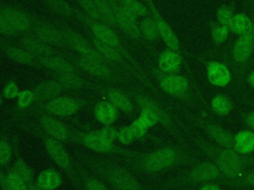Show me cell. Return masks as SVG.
<instances>
[{
  "instance_id": "42",
  "label": "cell",
  "mask_w": 254,
  "mask_h": 190,
  "mask_svg": "<svg viewBox=\"0 0 254 190\" xmlns=\"http://www.w3.org/2000/svg\"><path fill=\"white\" fill-rule=\"evenodd\" d=\"M123 7L129 10L137 18L145 17L150 14L149 8L147 5L143 4L138 0H117Z\"/></svg>"
},
{
  "instance_id": "11",
  "label": "cell",
  "mask_w": 254,
  "mask_h": 190,
  "mask_svg": "<svg viewBox=\"0 0 254 190\" xmlns=\"http://www.w3.org/2000/svg\"><path fill=\"white\" fill-rule=\"evenodd\" d=\"M126 92L131 96L133 101L137 104L138 108H145L151 111L157 117L159 124L162 125L164 129H166L170 134H172L179 141L182 140L181 135L179 133V129L176 126V122L174 121L171 114L160 103H158L153 97L146 95L145 93L135 88H131V86H129Z\"/></svg>"
},
{
  "instance_id": "43",
  "label": "cell",
  "mask_w": 254,
  "mask_h": 190,
  "mask_svg": "<svg viewBox=\"0 0 254 190\" xmlns=\"http://www.w3.org/2000/svg\"><path fill=\"white\" fill-rule=\"evenodd\" d=\"M234 8L235 5L234 3H230V4H223L221 6H219L216 9L215 12V16H216V21L226 27H229L231 20L233 18L234 13Z\"/></svg>"
},
{
  "instance_id": "22",
  "label": "cell",
  "mask_w": 254,
  "mask_h": 190,
  "mask_svg": "<svg viewBox=\"0 0 254 190\" xmlns=\"http://www.w3.org/2000/svg\"><path fill=\"white\" fill-rule=\"evenodd\" d=\"M207 81L216 87L227 86L233 78V73L227 63L214 59L203 62Z\"/></svg>"
},
{
  "instance_id": "3",
  "label": "cell",
  "mask_w": 254,
  "mask_h": 190,
  "mask_svg": "<svg viewBox=\"0 0 254 190\" xmlns=\"http://www.w3.org/2000/svg\"><path fill=\"white\" fill-rule=\"evenodd\" d=\"M193 142L230 180L237 179L246 170L254 167V155H244L232 148L219 146L203 137L194 134Z\"/></svg>"
},
{
  "instance_id": "54",
  "label": "cell",
  "mask_w": 254,
  "mask_h": 190,
  "mask_svg": "<svg viewBox=\"0 0 254 190\" xmlns=\"http://www.w3.org/2000/svg\"><path fill=\"white\" fill-rule=\"evenodd\" d=\"M0 189L1 190H13V188L9 182V179L7 177V174L1 168H0Z\"/></svg>"
},
{
  "instance_id": "30",
  "label": "cell",
  "mask_w": 254,
  "mask_h": 190,
  "mask_svg": "<svg viewBox=\"0 0 254 190\" xmlns=\"http://www.w3.org/2000/svg\"><path fill=\"white\" fill-rule=\"evenodd\" d=\"M95 120L102 126H112L118 119L119 111L106 99L98 101L93 108Z\"/></svg>"
},
{
  "instance_id": "38",
  "label": "cell",
  "mask_w": 254,
  "mask_h": 190,
  "mask_svg": "<svg viewBox=\"0 0 254 190\" xmlns=\"http://www.w3.org/2000/svg\"><path fill=\"white\" fill-rule=\"evenodd\" d=\"M35 104V94L32 89L21 90L19 95L16 98V106L14 108V112L11 114L10 121L14 120L17 116L27 111Z\"/></svg>"
},
{
  "instance_id": "29",
  "label": "cell",
  "mask_w": 254,
  "mask_h": 190,
  "mask_svg": "<svg viewBox=\"0 0 254 190\" xmlns=\"http://www.w3.org/2000/svg\"><path fill=\"white\" fill-rule=\"evenodd\" d=\"M12 144H13V150H14V155H13L14 160L11 168L16 173H18L27 184L34 182L35 181L34 171L22 155L20 144H19V138L17 135L12 137Z\"/></svg>"
},
{
  "instance_id": "39",
  "label": "cell",
  "mask_w": 254,
  "mask_h": 190,
  "mask_svg": "<svg viewBox=\"0 0 254 190\" xmlns=\"http://www.w3.org/2000/svg\"><path fill=\"white\" fill-rule=\"evenodd\" d=\"M14 150L12 139H9L6 134L0 135V168H7L13 158Z\"/></svg>"
},
{
  "instance_id": "27",
  "label": "cell",
  "mask_w": 254,
  "mask_h": 190,
  "mask_svg": "<svg viewBox=\"0 0 254 190\" xmlns=\"http://www.w3.org/2000/svg\"><path fill=\"white\" fill-rule=\"evenodd\" d=\"M50 75L57 80L65 91L69 90H93L94 82L83 78L78 73H54L49 72Z\"/></svg>"
},
{
  "instance_id": "19",
  "label": "cell",
  "mask_w": 254,
  "mask_h": 190,
  "mask_svg": "<svg viewBox=\"0 0 254 190\" xmlns=\"http://www.w3.org/2000/svg\"><path fill=\"white\" fill-rule=\"evenodd\" d=\"M145 1H146V5L149 8L150 14L152 15V17L156 22L161 40L164 42L167 48L182 52V44L180 42L178 35L176 34L172 26L168 23V21L163 17L155 1L154 0H145Z\"/></svg>"
},
{
  "instance_id": "8",
  "label": "cell",
  "mask_w": 254,
  "mask_h": 190,
  "mask_svg": "<svg viewBox=\"0 0 254 190\" xmlns=\"http://www.w3.org/2000/svg\"><path fill=\"white\" fill-rule=\"evenodd\" d=\"M27 127V130L29 129V131H31L42 140L45 149L50 158L67 176L73 187L76 190H80V177L76 168L75 159L70 156V154L64 146V143L45 135L35 127Z\"/></svg>"
},
{
  "instance_id": "59",
  "label": "cell",
  "mask_w": 254,
  "mask_h": 190,
  "mask_svg": "<svg viewBox=\"0 0 254 190\" xmlns=\"http://www.w3.org/2000/svg\"><path fill=\"white\" fill-rule=\"evenodd\" d=\"M252 67H254V55H253V57H252V60H251L250 64H249V69H250V68H252Z\"/></svg>"
},
{
  "instance_id": "51",
  "label": "cell",
  "mask_w": 254,
  "mask_h": 190,
  "mask_svg": "<svg viewBox=\"0 0 254 190\" xmlns=\"http://www.w3.org/2000/svg\"><path fill=\"white\" fill-rule=\"evenodd\" d=\"M130 127L133 131V134L136 140H143L147 136L149 131V129L138 118L132 121V123L130 124Z\"/></svg>"
},
{
  "instance_id": "32",
  "label": "cell",
  "mask_w": 254,
  "mask_h": 190,
  "mask_svg": "<svg viewBox=\"0 0 254 190\" xmlns=\"http://www.w3.org/2000/svg\"><path fill=\"white\" fill-rule=\"evenodd\" d=\"M35 182L41 190H57L63 183V177L58 170L50 167L42 170Z\"/></svg>"
},
{
  "instance_id": "5",
  "label": "cell",
  "mask_w": 254,
  "mask_h": 190,
  "mask_svg": "<svg viewBox=\"0 0 254 190\" xmlns=\"http://www.w3.org/2000/svg\"><path fill=\"white\" fill-rule=\"evenodd\" d=\"M207 182L222 183L232 186V180L228 179L218 167L209 159L196 161L180 174L165 180L152 187L150 190H173L189 186L201 185Z\"/></svg>"
},
{
  "instance_id": "48",
  "label": "cell",
  "mask_w": 254,
  "mask_h": 190,
  "mask_svg": "<svg viewBox=\"0 0 254 190\" xmlns=\"http://www.w3.org/2000/svg\"><path fill=\"white\" fill-rule=\"evenodd\" d=\"M117 141L122 143L123 145H129L133 143L134 141H136L135 136L133 134V131L129 126H123L121 127L117 132Z\"/></svg>"
},
{
  "instance_id": "17",
  "label": "cell",
  "mask_w": 254,
  "mask_h": 190,
  "mask_svg": "<svg viewBox=\"0 0 254 190\" xmlns=\"http://www.w3.org/2000/svg\"><path fill=\"white\" fill-rule=\"evenodd\" d=\"M0 13L11 27L21 35H29L33 29V14L24 8L6 2H0Z\"/></svg>"
},
{
  "instance_id": "9",
  "label": "cell",
  "mask_w": 254,
  "mask_h": 190,
  "mask_svg": "<svg viewBox=\"0 0 254 190\" xmlns=\"http://www.w3.org/2000/svg\"><path fill=\"white\" fill-rule=\"evenodd\" d=\"M254 55V27L248 33L237 37L228 54V63L237 84L245 79L249 64Z\"/></svg>"
},
{
  "instance_id": "21",
  "label": "cell",
  "mask_w": 254,
  "mask_h": 190,
  "mask_svg": "<svg viewBox=\"0 0 254 190\" xmlns=\"http://www.w3.org/2000/svg\"><path fill=\"white\" fill-rule=\"evenodd\" d=\"M88 39H89L90 43L92 44V46L98 50V52L112 66H114L117 69L121 70L123 73H125L129 77L136 79V75H135V72H134L133 68L131 67V65L129 64V62L125 58V56L119 50H117L116 48H114L112 47H109V46L99 42L98 40H96L92 36L90 38H88Z\"/></svg>"
},
{
  "instance_id": "55",
  "label": "cell",
  "mask_w": 254,
  "mask_h": 190,
  "mask_svg": "<svg viewBox=\"0 0 254 190\" xmlns=\"http://www.w3.org/2000/svg\"><path fill=\"white\" fill-rule=\"evenodd\" d=\"M197 190H222L218 183L215 182H207L199 185Z\"/></svg>"
},
{
  "instance_id": "37",
  "label": "cell",
  "mask_w": 254,
  "mask_h": 190,
  "mask_svg": "<svg viewBox=\"0 0 254 190\" xmlns=\"http://www.w3.org/2000/svg\"><path fill=\"white\" fill-rule=\"evenodd\" d=\"M42 2L54 14L63 18L75 19L76 8L72 6L67 0H42Z\"/></svg>"
},
{
  "instance_id": "61",
  "label": "cell",
  "mask_w": 254,
  "mask_h": 190,
  "mask_svg": "<svg viewBox=\"0 0 254 190\" xmlns=\"http://www.w3.org/2000/svg\"><path fill=\"white\" fill-rule=\"evenodd\" d=\"M0 190H1V189H0Z\"/></svg>"
},
{
  "instance_id": "35",
  "label": "cell",
  "mask_w": 254,
  "mask_h": 190,
  "mask_svg": "<svg viewBox=\"0 0 254 190\" xmlns=\"http://www.w3.org/2000/svg\"><path fill=\"white\" fill-rule=\"evenodd\" d=\"M210 109L215 115L225 117L234 109V102L227 94L217 93L210 100Z\"/></svg>"
},
{
  "instance_id": "45",
  "label": "cell",
  "mask_w": 254,
  "mask_h": 190,
  "mask_svg": "<svg viewBox=\"0 0 254 190\" xmlns=\"http://www.w3.org/2000/svg\"><path fill=\"white\" fill-rule=\"evenodd\" d=\"M75 1L78 4V6L80 7V10L84 14H86L87 16L91 17L94 20L102 22L101 18H100V15H99V13H98V11L96 9V6H95V3H94L93 0H75Z\"/></svg>"
},
{
  "instance_id": "7",
  "label": "cell",
  "mask_w": 254,
  "mask_h": 190,
  "mask_svg": "<svg viewBox=\"0 0 254 190\" xmlns=\"http://www.w3.org/2000/svg\"><path fill=\"white\" fill-rule=\"evenodd\" d=\"M61 54L65 57L69 62H71L78 70L90 75L93 78L109 83H116L128 86L132 85V82L130 80L131 77L107 62L84 58L70 52L61 51Z\"/></svg>"
},
{
  "instance_id": "18",
  "label": "cell",
  "mask_w": 254,
  "mask_h": 190,
  "mask_svg": "<svg viewBox=\"0 0 254 190\" xmlns=\"http://www.w3.org/2000/svg\"><path fill=\"white\" fill-rule=\"evenodd\" d=\"M114 14L117 27L130 39L142 42V36L139 30L137 17L129 10L123 7L117 0H106Z\"/></svg>"
},
{
  "instance_id": "53",
  "label": "cell",
  "mask_w": 254,
  "mask_h": 190,
  "mask_svg": "<svg viewBox=\"0 0 254 190\" xmlns=\"http://www.w3.org/2000/svg\"><path fill=\"white\" fill-rule=\"evenodd\" d=\"M241 120L243 124L251 131L254 132V109L249 112H245L241 115Z\"/></svg>"
},
{
  "instance_id": "16",
  "label": "cell",
  "mask_w": 254,
  "mask_h": 190,
  "mask_svg": "<svg viewBox=\"0 0 254 190\" xmlns=\"http://www.w3.org/2000/svg\"><path fill=\"white\" fill-rule=\"evenodd\" d=\"M31 35L54 48L69 49L67 43L64 39V36L60 27L57 25V23L48 21L34 14L33 29Z\"/></svg>"
},
{
  "instance_id": "34",
  "label": "cell",
  "mask_w": 254,
  "mask_h": 190,
  "mask_svg": "<svg viewBox=\"0 0 254 190\" xmlns=\"http://www.w3.org/2000/svg\"><path fill=\"white\" fill-rule=\"evenodd\" d=\"M142 39L148 43H157L161 40L156 22L151 14L143 17L138 22Z\"/></svg>"
},
{
  "instance_id": "1",
  "label": "cell",
  "mask_w": 254,
  "mask_h": 190,
  "mask_svg": "<svg viewBox=\"0 0 254 190\" xmlns=\"http://www.w3.org/2000/svg\"><path fill=\"white\" fill-rule=\"evenodd\" d=\"M117 160L131 171L149 176L197 161L195 155L185 143L165 144L150 151H138L129 157H119Z\"/></svg>"
},
{
  "instance_id": "14",
  "label": "cell",
  "mask_w": 254,
  "mask_h": 190,
  "mask_svg": "<svg viewBox=\"0 0 254 190\" xmlns=\"http://www.w3.org/2000/svg\"><path fill=\"white\" fill-rule=\"evenodd\" d=\"M56 23L62 30L69 49L75 51L77 53V55H79L81 57L109 63L98 52V50L92 46L89 39L84 38L81 34H79L78 32H76L75 30H73L72 28H70L69 26H67L66 24H64L63 22L56 21Z\"/></svg>"
},
{
  "instance_id": "31",
  "label": "cell",
  "mask_w": 254,
  "mask_h": 190,
  "mask_svg": "<svg viewBox=\"0 0 254 190\" xmlns=\"http://www.w3.org/2000/svg\"><path fill=\"white\" fill-rule=\"evenodd\" d=\"M75 163L80 177V190H111L103 180L90 172L76 159Z\"/></svg>"
},
{
  "instance_id": "40",
  "label": "cell",
  "mask_w": 254,
  "mask_h": 190,
  "mask_svg": "<svg viewBox=\"0 0 254 190\" xmlns=\"http://www.w3.org/2000/svg\"><path fill=\"white\" fill-rule=\"evenodd\" d=\"M209 30L211 41L215 47H220L228 40L230 34L228 27L219 24L217 21H210Z\"/></svg>"
},
{
  "instance_id": "13",
  "label": "cell",
  "mask_w": 254,
  "mask_h": 190,
  "mask_svg": "<svg viewBox=\"0 0 254 190\" xmlns=\"http://www.w3.org/2000/svg\"><path fill=\"white\" fill-rule=\"evenodd\" d=\"M35 117L37 118V127L35 128L45 135L63 143H76L77 130L69 128L61 119L47 114H38Z\"/></svg>"
},
{
  "instance_id": "15",
  "label": "cell",
  "mask_w": 254,
  "mask_h": 190,
  "mask_svg": "<svg viewBox=\"0 0 254 190\" xmlns=\"http://www.w3.org/2000/svg\"><path fill=\"white\" fill-rule=\"evenodd\" d=\"M187 118H189V120L192 124L199 128L213 143L222 147L233 149L234 133L230 132L222 125L211 120H207L201 117L189 114L187 115Z\"/></svg>"
},
{
  "instance_id": "26",
  "label": "cell",
  "mask_w": 254,
  "mask_h": 190,
  "mask_svg": "<svg viewBox=\"0 0 254 190\" xmlns=\"http://www.w3.org/2000/svg\"><path fill=\"white\" fill-rule=\"evenodd\" d=\"M37 59L41 67L49 70V72L54 73H78V70L71 62H69L65 57L61 54L50 55V56H37Z\"/></svg>"
},
{
  "instance_id": "10",
  "label": "cell",
  "mask_w": 254,
  "mask_h": 190,
  "mask_svg": "<svg viewBox=\"0 0 254 190\" xmlns=\"http://www.w3.org/2000/svg\"><path fill=\"white\" fill-rule=\"evenodd\" d=\"M151 72L164 93L182 102L194 105V94L189 79L185 75L181 73L167 74L160 71L156 66L151 67Z\"/></svg>"
},
{
  "instance_id": "36",
  "label": "cell",
  "mask_w": 254,
  "mask_h": 190,
  "mask_svg": "<svg viewBox=\"0 0 254 190\" xmlns=\"http://www.w3.org/2000/svg\"><path fill=\"white\" fill-rule=\"evenodd\" d=\"M253 27L254 21L250 16L245 13H235L228 29L231 34L239 37L251 31Z\"/></svg>"
},
{
  "instance_id": "56",
  "label": "cell",
  "mask_w": 254,
  "mask_h": 190,
  "mask_svg": "<svg viewBox=\"0 0 254 190\" xmlns=\"http://www.w3.org/2000/svg\"><path fill=\"white\" fill-rule=\"evenodd\" d=\"M245 82H246L250 87L254 88V68H252V69L248 72L247 76L245 77Z\"/></svg>"
},
{
  "instance_id": "6",
  "label": "cell",
  "mask_w": 254,
  "mask_h": 190,
  "mask_svg": "<svg viewBox=\"0 0 254 190\" xmlns=\"http://www.w3.org/2000/svg\"><path fill=\"white\" fill-rule=\"evenodd\" d=\"M88 104H89V101L82 98L60 95L46 102L33 105L31 108H29L27 111L17 116L11 122L17 123V122H20V120H22L23 118L36 116L38 114H47L59 119L68 118L77 114L79 111L85 108Z\"/></svg>"
},
{
  "instance_id": "60",
  "label": "cell",
  "mask_w": 254,
  "mask_h": 190,
  "mask_svg": "<svg viewBox=\"0 0 254 190\" xmlns=\"http://www.w3.org/2000/svg\"><path fill=\"white\" fill-rule=\"evenodd\" d=\"M3 101H4V98H3L2 94H0V107H1L2 104H3Z\"/></svg>"
},
{
  "instance_id": "2",
  "label": "cell",
  "mask_w": 254,
  "mask_h": 190,
  "mask_svg": "<svg viewBox=\"0 0 254 190\" xmlns=\"http://www.w3.org/2000/svg\"><path fill=\"white\" fill-rule=\"evenodd\" d=\"M74 158L114 190H147L128 167L117 159L76 150Z\"/></svg>"
},
{
  "instance_id": "23",
  "label": "cell",
  "mask_w": 254,
  "mask_h": 190,
  "mask_svg": "<svg viewBox=\"0 0 254 190\" xmlns=\"http://www.w3.org/2000/svg\"><path fill=\"white\" fill-rule=\"evenodd\" d=\"M0 51L6 55L12 61L26 65L40 68L41 65L37 59V56L29 52L27 49L22 48L20 45L11 44L0 37Z\"/></svg>"
},
{
  "instance_id": "24",
  "label": "cell",
  "mask_w": 254,
  "mask_h": 190,
  "mask_svg": "<svg viewBox=\"0 0 254 190\" xmlns=\"http://www.w3.org/2000/svg\"><path fill=\"white\" fill-rule=\"evenodd\" d=\"M160 71L167 74L181 73L183 68L182 52L167 48L160 52L157 59V66Z\"/></svg>"
},
{
  "instance_id": "4",
  "label": "cell",
  "mask_w": 254,
  "mask_h": 190,
  "mask_svg": "<svg viewBox=\"0 0 254 190\" xmlns=\"http://www.w3.org/2000/svg\"><path fill=\"white\" fill-rule=\"evenodd\" d=\"M75 19L80 21L85 27L88 28V30L90 31L91 36L93 38H95L99 42L119 50L125 56L127 61L133 68L135 75H136V79L152 93H154V94L158 93L157 88L155 87L153 82L149 79L146 72L143 70L142 66L139 64V62L136 60V58L131 54V52L128 50V48H125V46L121 42V39L119 38V36L117 35V33L114 31V29L111 26L104 24L100 21L92 19L91 17L84 14L78 8H76V11H75Z\"/></svg>"
},
{
  "instance_id": "28",
  "label": "cell",
  "mask_w": 254,
  "mask_h": 190,
  "mask_svg": "<svg viewBox=\"0 0 254 190\" xmlns=\"http://www.w3.org/2000/svg\"><path fill=\"white\" fill-rule=\"evenodd\" d=\"M32 90L35 94V104L46 102L65 92L64 88L54 78L37 83L35 86H33Z\"/></svg>"
},
{
  "instance_id": "44",
  "label": "cell",
  "mask_w": 254,
  "mask_h": 190,
  "mask_svg": "<svg viewBox=\"0 0 254 190\" xmlns=\"http://www.w3.org/2000/svg\"><path fill=\"white\" fill-rule=\"evenodd\" d=\"M232 187L254 188V170H246L237 179L232 180Z\"/></svg>"
},
{
  "instance_id": "50",
  "label": "cell",
  "mask_w": 254,
  "mask_h": 190,
  "mask_svg": "<svg viewBox=\"0 0 254 190\" xmlns=\"http://www.w3.org/2000/svg\"><path fill=\"white\" fill-rule=\"evenodd\" d=\"M117 132L118 130L112 126H103L102 128L95 130V133L100 138L111 142H115V141H117Z\"/></svg>"
},
{
  "instance_id": "52",
  "label": "cell",
  "mask_w": 254,
  "mask_h": 190,
  "mask_svg": "<svg viewBox=\"0 0 254 190\" xmlns=\"http://www.w3.org/2000/svg\"><path fill=\"white\" fill-rule=\"evenodd\" d=\"M0 37L6 38H18L19 34L11 27L4 16L0 13Z\"/></svg>"
},
{
  "instance_id": "57",
  "label": "cell",
  "mask_w": 254,
  "mask_h": 190,
  "mask_svg": "<svg viewBox=\"0 0 254 190\" xmlns=\"http://www.w3.org/2000/svg\"><path fill=\"white\" fill-rule=\"evenodd\" d=\"M28 190H41L40 187L36 184V182H32L30 184H28Z\"/></svg>"
},
{
  "instance_id": "41",
  "label": "cell",
  "mask_w": 254,
  "mask_h": 190,
  "mask_svg": "<svg viewBox=\"0 0 254 190\" xmlns=\"http://www.w3.org/2000/svg\"><path fill=\"white\" fill-rule=\"evenodd\" d=\"M93 1L95 3L96 9L100 15L101 21L104 24L111 26L112 28L117 27L116 21L114 18V14H113L108 2L106 0H93Z\"/></svg>"
},
{
  "instance_id": "46",
  "label": "cell",
  "mask_w": 254,
  "mask_h": 190,
  "mask_svg": "<svg viewBox=\"0 0 254 190\" xmlns=\"http://www.w3.org/2000/svg\"><path fill=\"white\" fill-rule=\"evenodd\" d=\"M20 88L19 85L17 83V81L15 79H10L3 87L2 89V96L4 99L6 100H12V99H16L17 96L20 93Z\"/></svg>"
},
{
  "instance_id": "20",
  "label": "cell",
  "mask_w": 254,
  "mask_h": 190,
  "mask_svg": "<svg viewBox=\"0 0 254 190\" xmlns=\"http://www.w3.org/2000/svg\"><path fill=\"white\" fill-rule=\"evenodd\" d=\"M94 91L102 93L104 98L110 102L119 112H122L127 116L133 115L134 101L126 91L117 87L106 86L98 83H95Z\"/></svg>"
},
{
  "instance_id": "49",
  "label": "cell",
  "mask_w": 254,
  "mask_h": 190,
  "mask_svg": "<svg viewBox=\"0 0 254 190\" xmlns=\"http://www.w3.org/2000/svg\"><path fill=\"white\" fill-rule=\"evenodd\" d=\"M6 174H7V177L9 179V182H10L13 190H28V184L12 168L8 169Z\"/></svg>"
},
{
  "instance_id": "47",
  "label": "cell",
  "mask_w": 254,
  "mask_h": 190,
  "mask_svg": "<svg viewBox=\"0 0 254 190\" xmlns=\"http://www.w3.org/2000/svg\"><path fill=\"white\" fill-rule=\"evenodd\" d=\"M149 130L159 125V121L157 117L149 110L145 108H139V115L137 117Z\"/></svg>"
},
{
  "instance_id": "58",
  "label": "cell",
  "mask_w": 254,
  "mask_h": 190,
  "mask_svg": "<svg viewBox=\"0 0 254 190\" xmlns=\"http://www.w3.org/2000/svg\"><path fill=\"white\" fill-rule=\"evenodd\" d=\"M251 18L254 21V0H252V16H251Z\"/></svg>"
},
{
  "instance_id": "12",
  "label": "cell",
  "mask_w": 254,
  "mask_h": 190,
  "mask_svg": "<svg viewBox=\"0 0 254 190\" xmlns=\"http://www.w3.org/2000/svg\"><path fill=\"white\" fill-rule=\"evenodd\" d=\"M75 144L81 145L84 148L89 149L96 153L116 155L119 157H129V156L135 155L138 152V150L121 147L115 144V142H111L103 140L95 133V131L82 132L77 130Z\"/></svg>"
},
{
  "instance_id": "25",
  "label": "cell",
  "mask_w": 254,
  "mask_h": 190,
  "mask_svg": "<svg viewBox=\"0 0 254 190\" xmlns=\"http://www.w3.org/2000/svg\"><path fill=\"white\" fill-rule=\"evenodd\" d=\"M17 39L18 45H20L35 56H50L60 53V51L54 47L37 39L31 34L21 35Z\"/></svg>"
},
{
  "instance_id": "33",
  "label": "cell",
  "mask_w": 254,
  "mask_h": 190,
  "mask_svg": "<svg viewBox=\"0 0 254 190\" xmlns=\"http://www.w3.org/2000/svg\"><path fill=\"white\" fill-rule=\"evenodd\" d=\"M233 149L244 155L252 154L254 152V132L248 129L234 133Z\"/></svg>"
}]
</instances>
